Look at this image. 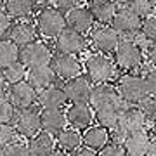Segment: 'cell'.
I'll return each mask as SVG.
<instances>
[{
    "label": "cell",
    "instance_id": "5bb4252c",
    "mask_svg": "<svg viewBox=\"0 0 156 156\" xmlns=\"http://www.w3.org/2000/svg\"><path fill=\"white\" fill-rule=\"evenodd\" d=\"M64 115H66V123L78 132L92 127L94 122V111L89 104H69Z\"/></svg>",
    "mask_w": 156,
    "mask_h": 156
},
{
    "label": "cell",
    "instance_id": "60d3db41",
    "mask_svg": "<svg viewBox=\"0 0 156 156\" xmlns=\"http://www.w3.org/2000/svg\"><path fill=\"white\" fill-rule=\"evenodd\" d=\"M71 156H97V153L92 151V149H87V147H80V149H76Z\"/></svg>",
    "mask_w": 156,
    "mask_h": 156
},
{
    "label": "cell",
    "instance_id": "7a4b0ae2",
    "mask_svg": "<svg viewBox=\"0 0 156 156\" xmlns=\"http://www.w3.org/2000/svg\"><path fill=\"white\" fill-rule=\"evenodd\" d=\"M85 69V76L90 80V83L94 82L95 85H102V83H109L113 78L116 76V66L115 62L104 54H90L85 62L82 64Z\"/></svg>",
    "mask_w": 156,
    "mask_h": 156
},
{
    "label": "cell",
    "instance_id": "cb8c5ba5",
    "mask_svg": "<svg viewBox=\"0 0 156 156\" xmlns=\"http://www.w3.org/2000/svg\"><path fill=\"white\" fill-rule=\"evenodd\" d=\"M35 9H37V4L33 0H5L4 2V12L16 21L31 19Z\"/></svg>",
    "mask_w": 156,
    "mask_h": 156
},
{
    "label": "cell",
    "instance_id": "d6986e66",
    "mask_svg": "<svg viewBox=\"0 0 156 156\" xmlns=\"http://www.w3.org/2000/svg\"><path fill=\"white\" fill-rule=\"evenodd\" d=\"M89 11L94 17V23H99V26H111L118 4L115 0H90Z\"/></svg>",
    "mask_w": 156,
    "mask_h": 156
},
{
    "label": "cell",
    "instance_id": "e0dca14e",
    "mask_svg": "<svg viewBox=\"0 0 156 156\" xmlns=\"http://www.w3.org/2000/svg\"><path fill=\"white\" fill-rule=\"evenodd\" d=\"M40 128L42 132L57 137L66 128V115L62 109H40Z\"/></svg>",
    "mask_w": 156,
    "mask_h": 156
},
{
    "label": "cell",
    "instance_id": "2e32d148",
    "mask_svg": "<svg viewBox=\"0 0 156 156\" xmlns=\"http://www.w3.org/2000/svg\"><path fill=\"white\" fill-rule=\"evenodd\" d=\"M7 38L14 42L17 47H24V45L31 44L35 40H38V30H37V24H35L31 19L28 21H16L12 23L11 31H9V37Z\"/></svg>",
    "mask_w": 156,
    "mask_h": 156
},
{
    "label": "cell",
    "instance_id": "603a6c76",
    "mask_svg": "<svg viewBox=\"0 0 156 156\" xmlns=\"http://www.w3.org/2000/svg\"><path fill=\"white\" fill-rule=\"evenodd\" d=\"M125 104L120 102V104H111V106H104V108H99L94 111V120L97 122L99 127H104L108 128L109 132L115 130L118 125V120L122 116V113L125 111Z\"/></svg>",
    "mask_w": 156,
    "mask_h": 156
},
{
    "label": "cell",
    "instance_id": "74e56055",
    "mask_svg": "<svg viewBox=\"0 0 156 156\" xmlns=\"http://www.w3.org/2000/svg\"><path fill=\"white\" fill-rule=\"evenodd\" d=\"M11 26H12V19L0 9V40H5L9 37Z\"/></svg>",
    "mask_w": 156,
    "mask_h": 156
},
{
    "label": "cell",
    "instance_id": "52a82bcc",
    "mask_svg": "<svg viewBox=\"0 0 156 156\" xmlns=\"http://www.w3.org/2000/svg\"><path fill=\"white\" fill-rule=\"evenodd\" d=\"M140 26H142V17L132 12L127 5H118V11L111 23V28L118 33V37L130 38L140 33Z\"/></svg>",
    "mask_w": 156,
    "mask_h": 156
},
{
    "label": "cell",
    "instance_id": "f907efd6",
    "mask_svg": "<svg viewBox=\"0 0 156 156\" xmlns=\"http://www.w3.org/2000/svg\"><path fill=\"white\" fill-rule=\"evenodd\" d=\"M154 2H156V0H154Z\"/></svg>",
    "mask_w": 156,
    "mask_h": 156
},
{
    "label": "cell",
    "instance_id": "5b68a950",
    "mask_svg": "<svg viewBox=\"0 0 156 156\" xmlns=\"http://www.w3.org/2000/svg\"><path fill=\"white\" fill-rule=\"evenodd\" d=\"M52 56H54L52 49L42 40H35L24 47H19V62L26 69L47 66L52 61Z\"/></svg>",
    "mask_w": 156,
    "mask_h": 156
},
{
    "label": "cell",
    "instance_id": "9c48e42d",
    "mask_svg": "<svg viewBox=\"0 0 156 156\" xmlns=\"http://www.w3.org/2000/svg\"><path fill=\"white\" fill-rule=\"evenodd\" d=\"M146 122L144 115L137 106H127L125 111L122 113V116L118 120V125L115 128V135L116 137H127L130 134H135V132H140V130H146Z\"/></svg>",
    "mask_w": 156,
    "mask_h": 156
},
{
    "label": "cell",
    "instance_id": "3957f363",
    "mask_svg": "<svg viewBox=\"0 0 156 156\" xmlns=\"http://www.w3.org/2000/svg\"><path fill=\"white\" fill-rule=\"evenodd\" d=\"M115 66L123 69L125 73H134L139 69L144 62V54L139 44H135L132 38H120L116 50L113 52Z\"/></svg>",
    "mask_w": 156,
    "mask_h": 156
},
{
    "label": "cell",
    "instance_id": "d6a6232c",
    "mask_svg": "<svg viewBox=\"0 0 156 156\" xmlns=\"http://www.w3.org/2000/svg\"><path fill=\"white\" fill-rule=\"evenodd\" d=\"M140 33L144 35V38L149 40L151 44L156 42V16H154V14H151V16H147V17L142 19Z\"/></svg>",
    "mask_w": 156,
    "mask_h": 156
},
{
    "label": "cell",
    "instance_id": "7dc6e473",
    "mask_svg": "<svg viewBox=\"0 0 156 156\" xmlns=\"http://www.w3.org/2000/svg\"><path fill=\"white\" fill-rule=\"evenodd\" d=\"M115 2H116V4H120V5H125L128 0H115Z\"/></svg>",
    "mask_w": 156,
    "mask_h": 156
},
{
    "label": "cell",
    "instance_id": "8fae6325",
    "mask_svg": "<svg viewBox=\"0 0 156 156\" xmlns=\"http://www.w3.org/2000/svg\"><path fill=\"white\" fill-rule=\"evenodd\" d=\"M50 68L54 69L57 80H62V82H69L73 78L80 76L83 69L76 56H68V54H54L50 61Z\"/></svg>",
    "mask_w": 156,
    "mask_h": 156
},
{
    "label": "cell",
    "instance_id": "ee69618b",
    "mask_svg": "<svg viewBox=\"0 0 156 156\" xmlns=\"http://www.w3.org/2000/svg\"><path fill=\"white\" fill-rule=\"evenodd\" d=\"M50 156H71V154H69V153H64V151H61V149H54Z\"/></svg>",
    "mask_w": 156,
    "mask_h": 156
},
{
    "label": "cell",
    "instance_id": "1f68e13d",
    "mask_svg": "<svg viewBox=\"0 0 156 156\" xmlns=\"http://www.w3.org/2000/svg\"><path fill=\"white\" fill-rule=\"evenodd\" d=\"M17 132L16 128L12 127V123H4V125H0V146L2 147H7V146L14 144L17 142Z\"/></svg>",
    "mask_w": 156,
    "mask_h": 156
},
{
    "label": "cell",
    "instance_id": "8d00e7d4",
    "mask_svg": "<svg viewBox=\"0 0 156 156\" xmlns=\"http://www.w3.org/2000/svg\"><path fill=\"white\" fill-rule=\"evenodd\" d=\"M4 156H30L28 153V146L24 142H14V144L4 147Z\"/></svg>",
    "mask_w": 156,
    "mask_h": 156
},
{
    "label": "cell",
    "instance_id": "277c9868",
    "mask_svg": "<svg viewBox=\"0 0 156 156\" xmlns=\"http://www.w3.org/2000/svg\"><path fill=\"white\" fill-rule=\"evenodd\" d=\"M35 24H37L38 35H42L44 38H56L66 28V16L57 7L45 5L38 11L35 17Z\"/></svg>",
    "mask_w": 156,
    "mask_h": 156
},
{
    "label": "cell",
    "instance_id": "6da1fadb",
    "mask_svg": "<svg viewBox=\"0 0 156 156\" xmlns=\"http://www.w3.org/2000/svg\"><path fill=\"white\" fill-rule=\"evenodd\" d=\"M115 87H116L118 95H120V99L123 101L125 106H139L140 102L147 97L142 75L123 73L122 76L116 80Z\"/></svg>",
    "mask_w": 156,
    "mask_h": 156
},
{
    "label": "cell",
    "instance_id": "b9f144b4",
    "mask_svg": "<svg viewBox=\"0 0 156 156\" xmlns=\"http://www.w3.org/2000/svg\"><path fill=\"white\" fill-rule=\"evenodd\" d=\"M7 92H9V85L0 78V99H7Z\"/></svg>",
    "mask_w": 156,
    "mask_h": 156
},
{
    "label": "cell",
    "instance_id": "7402d4cb",
    "mask_svg": "<svg viewBox=\"0 0 156 156\" xmlns=\"http://www.w3.org/2000/svg\"><path fill=\"white\" fill-rule=\"evenodd\" d=\"M149 144H151V137H149V132H146V130H140V132H135V134L123 137V142H122L127 156H146Z\"/></svg>",
    "mask_w": 156,
    "mask_h": 156
},
{
    "label": "cell",
    "instance_id": "f6af8a7d",
    "mask_svg": "<svg viewBox=\"0 0 156 156\" xmlns=\"http://www.w3.org/2000/svg\"><path fill=\"white\" fill-rule=\"evenodd\" d=\"M149 137H151V140H154L156 142V122L153 123V127H151V132H149Z\"/></svg>",
    "mask_w": 156,
    "mask_h": 156
},
{
    "label": "cell",
    "instance_id": "d590c367",
    "mask_svg": "<svg viewBox=\"0 0 156 156\" xmlns=\"http://www.w3.org/2000/svg\"><path fill=\"white\" fill-rule=\"evenodd\" d=\"M142 80H144V87L147 95H156V68L146 69L144 75H142Z\"/></svg>",
    "mask_w": 156,
    "mask_h": 156
},
{
    "label": "cell",
    "instance_id": "c3c4849f",
    "mask_svg": "<svg viewBox=\"0 0 156 156\" xmlns=\"http://www.w3.org/2000/svg\"><path fill=\"white\" fill-rule=\"evenodd\" d=\"M0 156H4V147L0 146Z\"/></svg>",
    "mask_w": 156,
    "mask_h": 156
},
{
    "label": "cell",
    "instance_id": "f546056e",
    "mask_svg": "<svg viewBox=\"0 0 156 156\" xmlns=\"http://www.w3.org/2000/svg\"><path fill=\"white\" fill-rule=\"evenodd\" d=\"M125 5L132 12H135L139 17L144 19V17L153 14V11H154V7H156V2L154 0H128Z\"/></svg>",
    "mask_w": 156,
    "mask_h": 156
},
{
    "label": "cell",
    "instance_id": "ab89813d",
    "mask_svg": "<svg viewBox=\"0 0 156 156\" xmlns=\"http://www.w3.org/2000/svg\"><path fill=\"white\" fill-rule=\"evenodd\" d=\"M146 57H147V61H149L153 66H156V42L149 44V47L146 50Z\"/></svg>",
    "mask_w": 156,
    "mask_h": 156
},
{
    "label": "cell",
    "instance_id": "8992f818",
    "mask_svg": "<svg viewBox=\"0 0 156 156\" xmlns=\"http://www.w3.org/2000/svg\"><path fill=\"white\" fill-rule=\"evenodd\" d=\"M12 127L16 128L19 137H24V139L35 137L38 132H42V128H40V109L33 106L16 111V116L12 120Z\"/></svg>",
    "mask_w": 156,
    "mask_h": 156
},
{
    "label": "cell",
    "instance_id": "4316f807",
    "mask_svg": "<svg viewBox=\"0 0 156 156\" xmlns=\"http://www.w3.org/2000/svg\"><path fill=\"white\" fill-rule=\"evenodd\" d=\"M56 144L64 153H75L76 149L82 147L83 140H82V134L78 130H75V128H64L61 134L56 137Z\"/></svg>",
    "mask_w": 156,
    "mask_h": 156
},
{
    "label": "cell",
    "instance_id": "9a60e30c",
    "mask_svg": "<svg viewBox=\"0 0 156 156\" xmlns=\"http://www.w3.org/2000/svg\"><path fill=\"white\" fill-rule=\"evenodd\" d=\"M120 102H123V101L120 99L115 85L102 83L92 87V94H90V101H89V106L92 108V111L104 106H111V104H120Z\"/></svg>",
    "mask_w": 156,
    "mask_h": 156
},
{
    "label": "cell",
    "instance_id": "4dcf8cb0",
    "mask_svg": "<svg viewBox=\"0 0 156 156\" xmlns=\"http://www.w3.org/2000/svg\"><path fill=\"white\" fill-rule=\"evenodd\" d=\"M137 108L142 111L146 122H156V95H147Z\"/></svg>",
    "mask_w": 156,
    "mask_h": 156
},
{
    "label": "cell",
    "instance_id": "ac0fdd59",
    "mask_svg": "<svg viewBox=\"0 0 156 156\" xmlns=\"http://www.w3.org/2000/svg\"><path fill=\"white\" fill-rule=\"evenodd\" d=\"M66 16V28H71L78 33H90L92 31V26H94V17L90 14L89 7L78 5L75 9H71L69 12L64 14Z\"/></svg>",
    "mask_w": 156,
    "mask_h": 156
},
{
    "label": "cell",
    "instance_id": "7bdbcfd3",
    "mask_svg": "<svg viewBox=\"0 0 156 156\" xmlns=\"http://www.w3.org/2000/svg\"><path fill=\"white\" fill-rule=\"evenodd\" d=\"M146 156H156V142H154V140H151V144H149V147H147Z\"/></svg>",
    "mask_w": 156,
    "mask_h": 156
},
{
    "label": "cell",
    "instance_id": "7c38bea8",
    "mask_svg": "<svg viewBox=\"0 0 156 156\" xmlns=\"http://www.w3.org/2000/svg\"><path fill=\"white\" fill-rule=\"evenodd\" d=\"M90 44L99 54H113L120 44V37L111 26H97L90 31Z\"/></svg>",
    "mask_w": 156,
    "mask_h": 156
},
{
    "label": "cell",
    "instance_id": "f35d334b",
    "mask_svg": "<svg viewBox=\"0 0 156 156\" xmlns=\"http://www.w3.org/2000/svg\"><path fill=\"white\" fill-rule=\"evenodd\" d=\"M56 5L64 14V12H69L71 9L80 5V0H56Z\"/></svg>",
    "mask_w": 156,
    "mask_h": 156
},
{
    "label": "cell",
    "instance_id": "484cf974",
    "mask_svg": "<svg viewBox=\"0 0 156 156\" xmlns=\"http://www.w3.org/2000/svg\"><path fill=\"white\" fill-rule=\"evenodd\" d=\"M26 146L30 156H50L52 151L56 149V139L45 132H38L35 137L28 139Z\"/></svg>",
    "mask_w": 156,
    "mask_h": 156
},
{
    "label": "cell",
    "instance_id": "83f0119b",
    "mask_svg": "<svg viewBox=\"0 0 156 156\" xmlns=\"http://www.w3.org/2000/svg\"><path fill=\"white\" fill-rule=\"evenodd\" d=\"M19 61V47L9 38L0 40V69Z\"/></svg>",
    "mask_w": 156,
    "mask_h": 156
},
{
    "label": "cell",
    "instance_id": "836d02e7",
    "mask_svg": "<svg viewBox=\"0 0 156 156\" xmlns=\"http://www.w3.org/2000/svg\"><path fill=\"white\" fill-rule=\"evenodd\" d=\"M16 108L11 104L9 99H0V125L4 123H12L14 116H16Z\"/></svg>",
    "mask_w": 156,
    "mask_h": 156
},
{
    "label": "cell",
    "instance_id": "f1b7e54d",
    "mask_svg": "<svg viewBox=\"0 0 156 156\" xmlns=\"http://www.w3.org/2000/svg\"><path fill=\"white\" fill-rule=\"evenodd\" d=\"M28 75V69L23 66L21 62L17 61L11 66L4 68V69H0V78L5 82L7 85H14V83H19L24 80V76Z\"/></svg>",
    "mask_w": 156,
    "mask_h": 156
},
{
    "label": "cell",
    "instance_id": "30bf717a",
    "mask_svg": "<svg viewBox=\"0 0 156 156\" xmlns=\"http://www.w3.org/2000/svg\"><path fill=\"white\" fill-rule=\"evenodd\" d=\"M7 99L11 101V104L19 111V109L37 106V102H38V92L33 89V85L30 83L28 80H23L19 83L9 85Z\"/></svg>",
    "mask_w": 156,
    "mask_h": 156
},
{
    "label": "cell",
    "instance_id": "bcb514c9",
    "mask_svg": "<svg viewBox=\"0 0 156 156\" xmlns=\"http://www.w3.org/2000/svg\"><path fill=\"white\" fill-rule=\"evenodd\" d=\"M35 4H37V5H45V4H49L50 0H33Z\"/></svg>",
    "mask_w": 156,
    "mask_h": 156
},
{
    "label": "cell",
    "instance_id": "d4e9b609",
    "mask_svg": "<svg viewBox=\"0 0 156 156\" xmlns=\"http://www.w3.org/2000/svg\"><path fill=\"white\" fill-rule=\"evenodd\" d=\"M26 76H28V82L33 85V89L37 92L57 83V76H56V73H54V69L50 68V64L31 68V69H28V75Z\"/></svg>",
    "mask_w": 156,
    "mask_h": 156
},
{
    "label": "cell",
    "instance_id": "44dd1931",
    "mask_svg": "<svg viewBox=\"0 0 156 156\" xmlns=\"http://www.w3.org/2000/svg\"><path fill=\"white\" fill-rule=\"evenodd\" d=\"M82 140H83V146L87 149H92L95 153H99L104 146H108L111 142V132L104 127L94 125V127H89L87 130H83Z\"/></svg>",
    "mask_w": 156,
    "mask_h": 156
},
{
    "label": "cell",
    "instance_id": "4fadbf2b",
    "mask_svg": "<svg viewBox=\"0 0 156 156\" xmlns=\"http://www.w3.org/2000/svg\"><path fill=\"white\" fill-rule=\"evenodd\" d=\"M92 87L94 85L90 83V80L83 75L73 78L69 82H64V85H62V89L66 92L68 102H71V104H89Z\"/></svg>",
    "mask_w": 156,
    "mask_h": 156
},
{
    "label": "cell",
    "instance_id": "e575fe53",
    "mask_svg": "<svg viewBox=\"0 0 156 156\" xmlns=\"http://www.w3.org/2000/svg\"><path fill=\"white\" fill-rule=\"evenodd\" d=\"M97 156H127V154H125V149H123L122 142L111 140L109 144L104 146V147L97 153Z\"/></svg>",
    "mask_w": 156,
    "mask_h": 156
},
{
    "label": "cell",
    "instance_id": "ffe728a7",
    "mask_svg": "<svg viewBox=\"0 0 156 156\" xmlns=\"http://www.w3.org/2000/svg\"><path fill=\"white\" fill-rule=\"evenodd\" d=\"M42 109H62L68 104L66 92L61 85H52L38 92V102Z\"/></svg>",
    "mask_w": 156,
    "mask_h": 156
},
{
    "label": "cell",
    "instance_id": "ba28073f",
    "mask_svg": "<svg viewBox=\"0 0 156 156\" xmlns=\"http://www.w3.org/2000/svg\"><path fill=\"white\" fill-rule=\"evenodd\" d=\"M89 45L87 37L78 33L71 28H64L61 33L54 38V49L56 54H68V56H76L83 52Z\"/></svg>",
    "mask_w": 156,
    "mask_h": 156
},
{
    "label": "cell",
    "instance_id": "681fc988",
    "mask_svg": "<svg viewBox=\"0 0 156 156\" xmlns=\"http://www.w3.org/2000/svg\"><path fill=\"white\" fill-rule=\"evenodd\" d=\"M4 2H5V0H0V5H2V4H4Z\"/></svg>",
    "mask_w": 156,
    "mask_h": 156
}]
</instances>
